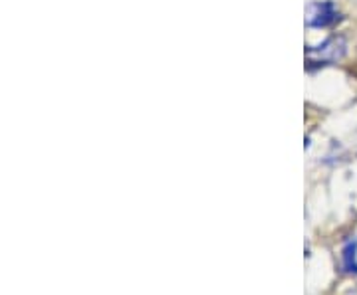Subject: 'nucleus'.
<instances>
[{"label": "nucleus", "instance_id": "nucleus-1", "mask_svg": "<svg viewBox=\"0 0 357 295\" xmlns=\"http://www.w3.org/2000/svg\"><path fill=\"white\" fill-rule=\"evenodd\" d=\"M347 52L345 38L332 36L323 40L320 46H310L306 50V62L310 68H321V66H332L338 64L339 60Z\"/></svg>", "mask_w": 357, "mask_h": 295}, {"label": "nucleus", "instance_id": "nucleus-2", "mask_svg": "<svg viewBox=\"0 0 357 295\" xmlns=\"http://www.w3.org/2000/svg\"><path fill=\"white\" fill-rule=\"evenodd\" d=\"M339 18L334 2H312L306 8V24L310 28H328Z\"/></svg>", "mask_w": 357, "mask_h": 295}, {"label": "nucleus", "instance_id": "nucleus-3", "mask_svg": "<svg viewBox=\"0 0 357 295\" xmlns=\"http://www.w3.org/2000/svg\"><path fill=\"white\" fill-rule=\"evenodd\" d=\"M341 268L347 276H357V240L345 242V246L341 248Z\"/></svg>", "mask_w": 357, "mask_h": 295}]
</instances>
